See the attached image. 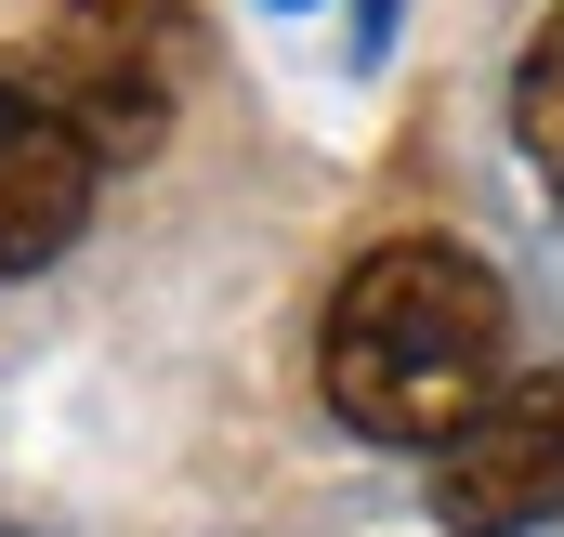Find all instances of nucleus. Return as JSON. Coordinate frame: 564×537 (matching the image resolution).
I'll use <instances>...</instances> for the list:
<instances>
[{"mask_svg":"<svg viewBox=\"0 0 564 537\" xmlns=\"http://www.w3.org/2000/svg\"><path fill=\"white\" fill-rule=\"evenodd\" d=\"M276 13H302V0H276Z\"/></svg>","mask_w":564,"mask_h":537,"instance_id":"0eeeda50","label":"nucleus"},{"mask_svg":"<svg viewBox=\"0 0 564 537\" xmlns=\"http://www.w3.org/2000/svg\"><path fill=\"white\" fill-rule=\"evenodd\" d=\"M66 26H106V40H132V53H158V66H184V40H197L184 0H66Z\"/></svg>","mask_w":564,"mask_h":537,"instance_id":"423d86ee","label":"nucleus"},{"mask_svg":"<svg viewBox=\"0 0 564 537\" xmlns=\"http://www.w3.org/2000/svg\"><path fill=\"white\" fill-rule=\"evenodd\" d=\"M433 525L446 537H539L564 525V368L499 381V406L433 446Z\"/></svg>","mask_w":564,"mask_h":537,"instance_id":"f03ea898","label":"nucleus"},{"mask_svg":"<svg viewBox=\"0 0 564 537\" xmlns=\"http://www.w3.org/2000/svg\"><path fill=\"white\" fill-rule=\"evenodd\" d=\"M13 79L93 144V157H144V144L171 132V66L132 53V40H106V26H66V13H53V40H40Z\"/></svg>","mask_w":564,"mask_h":537,"instance_id":"20e7f679","label":"nucleus"},{"mask_svg":"<svg viewBox=\"0 0 564 537\" xmlns=\"http://www.w3.org/2000/svg\"><path fill=\"white\" fill-rule=\"evenodd\" d=\"M512 132H525V157L564 184V13L525 40V79H512Z\"/></svg>","mask_w":564,"mask_h":537,"instance_id":"39448f33","label":"nucleus"},{"mask_svg":"<svg viewBox=\"0 0 564 537\" xmlns=\"http://www.w3.org/2000/svg\"><path fill=\"white\" fill-rule=\"evenodd\" d=\"M93 171H106V157L0 66V275H40L79 223H93Z\"/></svg>","mask_w":564,"mask_h":537,"instance_id":"7ed1b4c3","label":"nucleus"},{"mask_svg":"<svg viewBox=\"0 0 564 537\" xmlns=\"http://www.w3.org/2000/svg\"><path fill=\"white\" fill-rule=\"evenodd\" d=\"M315 381L368 446H421L433 459L512 381V288L473 250H446V237H394V250H368L341 275Z\"/></svg>","mask_w":564,"mask_h":537,"instance_id":"f257e3e1","label":"nucleus"}]
</instances>
